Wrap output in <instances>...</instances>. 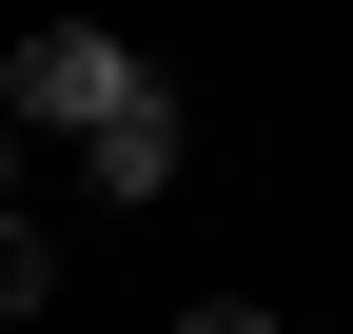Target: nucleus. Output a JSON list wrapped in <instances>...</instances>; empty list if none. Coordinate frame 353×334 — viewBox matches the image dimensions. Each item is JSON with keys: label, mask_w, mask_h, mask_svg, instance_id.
<instances>
[{"label": "nucleus", "mask_w": 353, "mask_h": 334, "mask_svg": "<svg viewBox=\"0 0 353 334\" xmlns=\"http://www.w3.org/2000/svg\"><path fill=\"white\" fill-rule=\"evenodd\" d=\"M138 99H157V59L99 39V20H39L20 59H0V118H39V138H99V118H138Z\"/></svg>", "instance_id": "nucleus-1"}, {"label": "nucleus", "mask_w": 353, "mask_h": 334, "mask_svg": "<svg viewBox=\"0 0 353 334\" xmlns=\"http://www.w3.org/2000/svg\"><path fill=\"white\" fill-rule=\"evenodd\" d=\"M176 157H196V99H176V79H157L138 118H99V138H79V177H99L118 217H138V197H176Z\"/></svg>", "instance_id": "nucleus-2"}, {"label": "nucleus", "mask_w": 353, "mask_h": 334, "mask_svg": "<svg viewBox=\"0 0 353 334\" xmlns=\"http://www.w3.org/2000/svg\"><path fill=\"white\" fill-rule=\"evenodd\" d=\"M59 295V256H39V217H0V315H39Z\"/></svg>", "instance_id": "nucleus-3"}, {"label": "nucleus", "mask_w": 353, "mask_h": 334, "mask_svg": "<svg viewBox=\"0 0 353 334\" xmlns=\"http://www.w3.org/2000/svg\"><path fill=\"white\" fill-rule=\"evenodd\" d=\"M176 334H294V315H236V295H216V315H176Z\"/></svg>", "instance_id": "nucleus-4"}, {"label": "nucleus", "mask_w": 353, "mask_h": 334, "mask_svg": "<svg viewBox=\"0 0 353 334\" xmlns=\"http://www.w3.org/2000/svg\"><path fill=\"white\" fill-rule=\"evenodd\" d=\"M0 157H20V118H0Z\"/></svg>", "instance_id": "nucleus-5"}]
</instances>
